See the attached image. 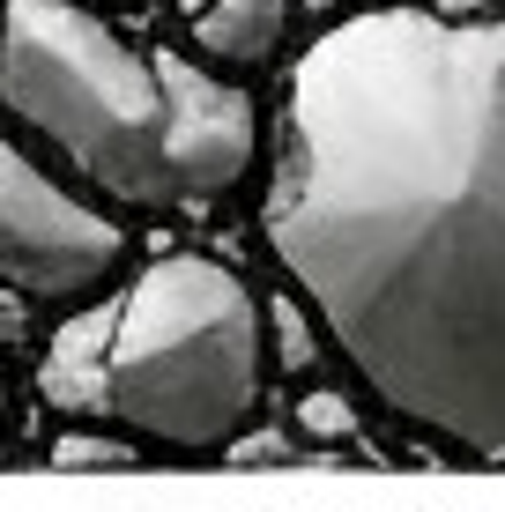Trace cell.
<instances>
[{"label": "cell", "mask_w": 505, "mask_h": 512, "mask_svg": "<svg viewBox=\"0 0 505 512\" xmlns=\"http://www.w3.org/2000/svg\"><path fill=\"white\" fill-rule=\"evenodd\" d=\"M38 394L179 453L231 446L260 394V305L231 268L171 253L52 334Z\"/></svg>", "instance_id": "7a4b0ae2"}, {"label": "cell", "mask_w": 505, "mask_h": 512, "mask_svg": "<svg viewBox=\"0 0 505 512\" xmlns=\"http://www.w3.org/2000/svg\"><path fill=\"white\" fill-rule=\"evenodd\" d=\"M0 104L112 201H171L156 67L90 8L75 0L0 8Z\"/></svg>", "instance_id": "3957f363"}, {"label": "cell", "mask_w": 505, "mask_h": 512, "mask_svg": "<svg viewBox=\"0 0 505 512\" xmlns=\"http://www.w3.org/2000/svg\"><path fill=\"white\" fill-rule=\"evenodd\" d=\"M52 468L90 475V468H142V461H134V446H127V438H90V431H67L60 446H52Z\"/></svg>", "instance_id": "52a82bcc"}, {"label": "cell", "mask_w": 505, "mask_h": 512, "mask_svg": "<svg viewBox=\"0 0 505 512\" xmlns=\"http://www.w3.org/2000/svg\"><path fill=\"white\" fill-rule=\"evenodd\" d=\"M260 223L409 431L505 461V15L364 8L320 30Z\"/></svg>", "instance_id": "6da1fadb"}, {"label": "cell", "mask_w": 505, "mask_h": 512, "mask_svg": "<svg viewBox=\"0 0 505 512\" xmlns=\"http://www.w3.org/2000/svg\"><path fill=\"white\" fill-rule=\"evenodd\" d=\"M290 38V0H194V52L208 67H268Z\"/></svg>", "instance_id": "8992f818"}, {"label": "cell", "mask_w": 505, "mask_h": 512, "mask_svg": "<svg viewBox=\"0 0 505 512\" xmlns=\"http://www.w3.org/2000/svg\"><path fill=\"white\" fill-rule=\"evenodd\" d=\"M156 67V97H164V186L171 201H208L231 193L253 171L260 149V112L231 75H216L208 60L186 52H149Z\"/></svg>", "instance_id": "5b68a950"}, {"label": "cell", "mask_w": 505, "mask_h": 512, "mask_svg": "<svg viewBox=\"0 0 505 512\" xmlns=\"http://www.w3.org/2000/svg\"><path fill=\"white\" fill-rule=\"evenodd\" d=\"M119 223H104L90 201H75L60 179H45L8 134H0V282L23 297H82L112 282Z\"/></svg>", "instance_id": "277c9868"}, {"label": "cell", "mask_w": 505, "mask_h": 512, "mask_svg": "<svg viewBox=\"0 0 505 512\" xmlns=\"http://www.w3.org/2000/svg\"><path fill=\"white\" fill-rule=\"evenodd\" d=\"M0 438H8V386H0Z\"/></svg>", "instance_id": "30bf717a"}, {"label": "cell", "mask_w": 505, "mask_h": 512, "mask_svg": "<svg viewBox=\"0 0 505 512\" xmlns=\"http://www.w3.org/2000/svg\"><path fill=\"white\" fill-rule=\"evenodd\" d=\"M275 461H298V438H283V431L231 438V468H275Z\"/></svg>", "instance_id": "ba28073f"}, {"label": "cell", "mask_w": 505, "mask_h": 512, "mask_svg": "<svg viewBox=\"0 0 505 512\" xmlns=\"http://www.w3.org/2000/svg\"><path fill=\"white\" fill-rule=\"evenodd\" d=\"M305 423H312V431H327V438H350V431H357L350 409H342L335 394H305Z\"/></svg>", "instance_id": "9c48e42d"}]
</instances>
